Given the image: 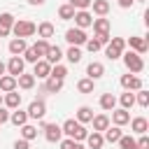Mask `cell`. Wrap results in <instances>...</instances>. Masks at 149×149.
<instances>
[{
  "mask_svg": "<svg viewBox=\"0 0 149 149\" xmlns=\"http://www.w3.org/2000/svg\"><path fill=\"white\" fill-rule=\"evenodd\" d=\"M12 33H14L16 37H30V35H35V33H37V26H35L33 21L19 19V21H14V26H12Z\"/></svg>",
  "mask_w": 149,
  "mask_h": 149,
  "instance_id": "obj_1",
  "label": "cell"
},
{
  "mask_svg": "<svg viewBox=\"0 0 149 149\" xmlns=\"http://www.w3.org/2000/svg\"><path fill=\"white\" fill-rule=\"evenodd\" d=\"M121 56H123V63H126V68H128L130 72H142V70H144V61H142L140 54L126 51V54H121Z\"/></svg>",
  "mask_w": 149,
  "mask_h": 149,
  "instance_id": "obj_2",
  "label": "cell"
},
{
  "mask_svg": "<svg viewBox=\"0 0 149 149\" xmlns=\"http://www.w3.org/2000/svg\"><path fill=\"white\" fill-rule=\"evenodd\" d=\"M65 40H68L72 47H79V44H84L88 37H86V33H84L81 28H70V30L65 33Z\"/></svg>",
  "mask_w": 149,
  "mask_h": 149,
  "instance_id": "obj_3",
  "label": "cell"
},
{
  "mask_svg": "<svg viewBox=\"0 0 149 149\" xmlns=\"http://www.w3.org/2000/svg\"><path fill=\"white\" fill-rule=\"evenodd\" d=\"M44 114H47V105H44V100H42V98L33 100L30 107H28V116H30V119H44Z\"/></svg>",
  "mask_w": 149,
  "mask_h": 149,
  "instance_id": "obj_4",
  "label": "cell"
},
{
  "mask_svg": "<svg viewBox=\"0 0 149 149\" xmlns=\"http://www.w3.org/2000/svg\"><path fill=\"white\" fill-rule=\"evenodd\" d=\"M44 137H47L49 142H61V137H63L61 126H58V123H44Z\"/></svg>",
  "mask_w": 149,
  "mask_h": 149,
  "instance_id": "obj_5",
  "label": "cell"
},
{
  "mask_svg": "<svg viewBox=\"0 0 149 149\" xmlns=\"http://www.w3.org/2000/svg\"><path fill=\"white\" fill-rule=\"evenodd\" d=\"M72 19H74L77 28H81V30H84V28H88V26L93 23V16H91L86 9H79V12H74V16H72Z\"/></svg>",
  "mask_w": 149,
  "mask_h": 149,
  "instance_id": "obj_6",
  "label": "cell"
},
{
  "mask_svg": "<svg viewBox=\"0 0 149 149\" xmlns=\"http://www.w3.org/2000/svg\"><path fill=\"white\" fill-rule=\"evenodd\" d=\"M12 26H14V16L9 12L0 14V37H7L12 33Z\"/></svg>",
  "mask_w": 149,
  "mask_h": 149,
  "instance_id": "obj_7",
  "label": "cell"
},
{
  "mask_svg": "<svg viewBox=\"0 0 149 149\" xmlns=\"http://www.w3.org/2000/svg\"><path fill=\"white\" fill-rule=\"evenodd\" d=\"M121 86L128 88V91H140L142 88V79L140 77H133V74H123L121 77Z\"/></svg>",
  "mask_w": 149,
  "mask_h": 149,
  "instance_id": "obj_8",
  "label": "cell"
},
{
  "mask_svg": "<svg viewBox=\"0 0 149 149\" xmlns=\"http://www.w3.org/2000/svg\"><path fill=\"white\" fill-rule=\"evenodd\" d=\"M7 72H9L12 77H19V74L23 72V58L12 56V58H9V63H7Z\"/></svg>",
  "mask_w": 149,
  "mask_h": 149,
  "instance_id": "obj_9",
  "label": "cell"
},
{
  "mask_svg": "<svg viewBox=\"0 0 149 149\" xmlns=\"http://www.w3.org/2000/svg\"><path fill=\"white\" fill-rule=\"evenodd\" d=\"M33 65H35V70H33V74H35V77H40V79H47V77H49L51 65H49L44 58H40V61H37V63H33Z\"/></svg>",
  "mask_w": 149,
  "mask_h": 149,
  "instance_id": "obj_10",
  "label": "cell"
},
{
  "mask_svg": "<svg viewBox=\"0 0 149 149\" xmlns=\"http://www.w3.org/2000/svg\"><path fill=\"white\" fill-rule=\"evenodd\" d=\"M112 121H114V126H126L128 121H130V114H128V109H112Z\"/></svg>",
  "mask_w": 149,
  "mask_h": 149,
  "instance_id": "obj_11",
  "label": "cell"
},
{
  "mask_svg": "<svg viewBox=\"0 0 149 149\" xmlns=\"http://www.w3.org/2000/svg\"><path fill=\"white\" fill-rule=\"evenodd\" d=\"M128 44H130V49H135V54H140V56L147 54V49H149V44H147L144 37H130Z\"/></svg>",
  "mask_w": 149,
  "mask_h": 149,
  "instance_id": "obj_12",
  "label": "cell"
},
{
  "mask_svg": "<svg viewBox=\"0 0 149 149\" xmlns=\"http://www.w3.org/2000/svg\"><path fill=\"white\" fill-rule=\"evenodd\" d=\"M26 47H28V44H26L23 37H14V40L9 42V54H12V56H21V54L26 51Z\"/></svg>",
  "mask_w": 149,
  "mask_h": 149,
  "instance_id": "obj_13",
  "label": "cell"
},
{
  "mask_svg": "<svg viewBox=\"0 0 149 149\" xmlns=\"http://www.w3.org/2000/svg\"><path fill=\"white\" fill-rule=\"evenodd\" d=\"M63 58V51H61V47H51L49 44V49H47V56H44V61L49 63V65H56L58 61Z\"/></svg>",
  "mask_w": 149,
  "mask_h": 149,
  "instance_id": "obj_14",
  "label": "cell"
},
{
  "mask_svg": "<svg viewBox=\"0 0 149 149\" xmlns=\"http://www.w3.org/2000/svg\"><path fill=\"white\" fill-rule=\"evenodd\" d=\"M86 74H88L91 79H100V77L105 74V65H102V63H98V61H93V63H88Z\"/></svg>",
  "mask_w": 149,
  "mask_h": 149,
  "instance_id": "obj_15",
  "label": "cell"
},
{
  "mask_svg": "<svg viewBox=\"0 0 149 149\" xmlns=\"http://www.w3.org/2000/svg\"><path fill=\"white\" fill-rule=\"evenodd\" d=\"M16 86H19V88H26V91L33 88V86H35V74H26V72H21V74L16 77Z\"/></svg>",
  "mask_w": 149,
  "mask_h": 149,
  "instance_id": "obj_16",
  "label": "cell"
},
{
  "mask_svg": "<svg viewBox=\"0 0 149 149\" xmlns=\"http://www.w3.org/2000/svg\"><path fill=\"white\" fill-rule=\"evenodd\" d=\"M14 88H16V77H12V74H2V77H0V91L9 93V91H14Z\"/></svg>",
  "mask_w": 149,
  "mask_h": 149,
  "instance_id": "obj_17",
  "label": "cell"
},
{
  "mask_svg": "<svg viewBox=\"0 0 149 149\" xmlns=\"http://www.w3.org/2000/svg\"><path fill=\"white\" fill-rule=\"evenodd\" d=\"M19 105H21V93L9 91V93L5 95V107H7V109H16Z\"/></svg>",
  "mask_w": 149,
  "mask_h": 149,
  "instance_id": "obj_18",
  "label": "cell"
},
{
  "mask_svg": "<svg viewBox=\"0 0 149 149\" xmlns=\"http://www.w3.org/2000/svg\"><path fill=\"white\" fill-rule=\"evenodd\" d=\"M91 123H93V130L102 133V130L109 126V116H107V114H98V116H93V119H91Z\"/></svg>",
  "mask_w": 149,
  "mask_h": 149,
  "instance_id": "obj_19",
  "label": "cell"
},
{
  "mask_svg": "<svg viewBox=\"0 0 149 149\" xmlns=\"http://www.w3.org/2000/svg\"><path fill=\"white\" fill-rule=\"evenodd\" d=\"M86 142H88V147H91V149H100V147L105 144V137H102V133L93 130L91 135H86Z\"/></svg>",
  "mask_w": 149,
  "mask_h": 149,
  "instance_id": "obj_20",
  "label": "cell"
},
{
  "mask_svg": "<svg viewBox=\"0 0 149 149\" xmlns=\"http://www.w3.org/2000/svg\"><path fill=\"white\" fill-rule=\"evenodd\" d=\"M93 88H95V79H91V77L77 81V91L79 93H93Z\"/></svg>",
  "mask_w": 149,
  "mask_h": 149,
  "instance_id": "obj_21",
  "label": "cell"
},
{
  "mask_svg": "<svg viewBox=\"0 0 149 149\" xmlns=\"http://www.w3.org/2000/svg\"><path fill=\"white\" fill-rule=\"evenodd\" d=\"M130 128H133L135 133L144 135V133H147V128H149V123H147V119H144V116H135V119L130 121Z\"/></svg>",
  "mask_w": 149,
  "mask_h": 149,
  "instance_id": "obj_22",
  "label": "cell"
},
{
  "mask_svg": "<svg viewBox=\"0 0 149 149\" xmlns=\"http://www.w3.org/2000/svg\"><path fill=\"white\" fill-rule=\"evenodd\" d=\"M91 7H93V14H98V16H105L109 12V2L107 0H91Z\"/></svg>",
  "mask_w": 149,
  "mask_h": 149,
  "instance_id": "obj_23",
  "label": "cell"
},
{
  "mask_svg": "<svg viewBox=\"0 0 149 149\" xmlns=\"http://www.w3.org/2000/svg\"><path fill=\"white\" fill-rule=\"evenodd\" d=\"M61 88H63V79H56V77H47L44 91H49V93H58Z\"/></svg>",
  "mask_w": 149,
  "mask_h": 149,
  "instance_id": "obj_24",
  "label": "cell"
},
{
  "mask_svg": "<svg viewBox=\"0 0 149 149\" xmlns=\"http://www.w3.org/2000/svg\"><path fill=\"white\" fill-rule=\"evenodd\" d=\"M114 105H116V98H114L112 93H102V95H100V107H102L105 112H112Z\"/></svg>",
  "mask_w": 149,
  "mask_h": 149,
  "instance_id": "obj_25",
  "label": "cell"
},
{
  "mask_svg": "<svg viewBox=\"0 0 149 149\" xmlns=\"http://www.w3.org/2000/svg\"><path fill=\"white\" fill-rule=\"evenodd\" d=\"M9 121H12L14 126H23V123L28 121V112H23V109H19V107H16V112H12V114H9Z\"/></svg>",
  "mask_w": 149,
  "mask_h": 149,
  "instance_id": "obj_26",
  "label": "cell"
},
{
  "mask_svg": "<svg viewBox=\"0 0 149 149\" xmlns=\"http://www.w3.org/2000/svg\"><path fill=\"white\" fill-rule=\"evenodd\" d=\"M121 135H123V133H121V126H114V128H109V126H107L102 137H105L107 142H119V137H121Z\"/></svg>",
  "mask_w": 149,
  "mask_h": 149,
  "instance_id": "obj_27",
  "label": "cell"
},
{
  "mask_svg": "<svg viewBox=\"0 0 149 149\" xmlns=\"http://www.w3.org/2000/svg\"><path fill=\"white\" fill-rule=\"evenodd\" d=\"M93 30H95V35L98 33H109V21L105 19V16H100V19H93Z\"/></svg>",
  "mask_w": 149,
  "mask_h": 149,
  "instance_id": "obj_28",
  "label": "cell"
},
{
  "mask_svg": "<svg viewBox=\"0 0 149 149\" xmlns=\"http://www.w3.org/2000/svg\"><path fill=\"white\" fill-rule=\"evenodd\" d=\"M54 23H49V21H44V23H40L37 26V33H40V37L42 40H47V37H54Z\"/></svg>",
  "mask_w": 149,
  "mask_h": 149,
  "instance_id": "obj_29",
  "label": "cell"
},
{
  "mask_svg": "<svg viewBox=\"0 0 149 149\" xmlns=\"http://www.w3.org/2000/svg\"><path fill=\"white\" fill-rule=\"evenodd\" d=\"M91 119H93V109H91V107L84 105V107L77 109V121H79V123H88Z\"/></svg>",
  "mask_w": 149,
  "mask_h": 149,
  "instance_id": "obj_30",
  "label": "cell"
},
{
  "mask_svg": "<svg viewBox=\"0 0 149 149\" xmlns=\"http://www.w3.org/2000/svg\"><path fill=\"white\" fill-rule=\"evenodd\" d=\"M21 137H23V140H28V142H30V140H35V137H37V128H35V126H30V123H23V126H21Z\"/></svg>",
  "mask_w": 149,
  "mask_h": 149,
  "instance_id": "obj_31",
  "label": "cell"
},
{
  "mask_svg": "<svg viewBox=\"0 0 149 149\" xmlns=\"http://www.w3.org/2000/svg\"><path fill=\"white\" fill-rule=\"evenodd\" d=\"M77 128H79V121H74V119H68V121H65V123L61 126V130H63V133H65L68 137H72Z\"/></svg>",
  "mask_w": 149,
  "mask_h": 149,
  "instance_id": "obj_32",
  "label": "cell"
},
{
  "mask_svg": "<svg viewBox=\"0 0 149 149\" xmlns=\"http://www.w3.org/2000/svg\"><path fill=\"white\" fill-rule=\"evenodd\" d=\"M58 16H61L63 21H70V19L74 16V7H72V5H61V7H58Z\"/></svg>",
  "mask_w": 149,
  "mask_h": 149,
  "instance_id": "obj_33",
  "label": "cell"
},
{
  "mask_svg": "<svg viewBox=\"0 0 149 149\" xmlns=\"http://www.w3.org/2000/svg\"><path fill=\"white\" fill-rule=\"evenodd\" d=\"M33 49H35V54H37L40 58H44V56H47V49H49V42H47V40H37V42L33 44Z\"/></svg>",
  "mask_w": 149,
  "mask_h": 149,
  "instance_id": "obj_34",
  "label": "cell"
},
{
  "mask_svg": "<svg viewBox=\"0 0 149 149\" xmlns=\"http://www.w3.org/2000/svg\"><path fill=\"white\" fill-rule=\"evenodd\" d=\"M65 74H68V68L65 65H51V72H49V77H56V79H65Z\"/></svg>",
  "mask_w": 149,
  "mask_h": 149,
  "instance_id": "obj_35",
  "label": "cell"
},
{
  "mask_svg": "<svg viewBox=\"0 0 149 149\" xmlns=\"http://www.w3.org/2000/svg\"><path fill=\"white\" fill-rule=\"evenodd\" d=\"M119 147H121V149H137V142H135L130 135H121V137H119Z\"/></svg>",
  "mask_w": 149,
  "mask_h": 149,
  "instance_id": "obj_36",
  "label": "cell"
},
{
  "mask_svg": "<svg viewBox=\"0 0 149 149\" xmlns=\"http://www.w3.org/2000/svg\"><path fill=\"white\" fill-rule=\"evenodd\" d=\"M133 105H135V93H130V91L128 93H121V107L123 109H130Z\"/></svg>",
  "mask_w": 149,
  "mask_h": 149,
  "instance_id": "obj_37",
  "label": "cell"
},
{
  "mask_svg": "<svg viewBox=\"0 0 149 149\" xmlns=\"http://www.w3.org/2000/svg\"><path fill=\"white\" fill-rule=\"evenodd\" d=\"M65 56H68L70 63H79V61H81V51H79V47H70Z\"/></svg>",
  "mask_w": 149,
  "mask_h": 149,
  "instance_id": "obj_38",
  "label": "cell"
},
{
  "mask_svg": "<svg viewBox=\"0 0 149 149\" xmlns=\"http://www.w3.org/2000/svg\"><path fill=\"white\" fill-rule=\"evenodd\" d=\"M23 61H28V63H37V61H40V56L35 54V49H33V47H26V51H23Z\"/></svg>",
  "mask_w": 149,
  "mask_h": 149,
  "instance_id": "obj_39",
  "label": "cell"
},
{
  "mask_svg": "<svg viewBox=\"0 0 149 149\" xmlns=\"http://www.w3.org/2000/svg\"><path fill=\"white\" fill-rule=\"evenodd\" d=\"M61 149H84L79 142H74L72 137H65V140H61Z\"/></svg>",
  "mask_w": 149,
  "mask_h": 149,
  "instance_id": "obj_40",
  "label": "cell"
},
{
  "mask_svg": "<svg viewBox=\"0 0 149 149\" xmlns=\"http://www.w3.org/2000/svg\"><path fill=\"white\" fill-rule=\"evenodd\" d=\"M135 100L140 102V107H147V105H149V93L140 88V91H137V95H135Z\"/></svg>",
  "mask_w": 149,
  "mask_h": 149,
  "instance_id": "obj_41",
  "label": "cell"
},
{
  "mask_svg": "<svg viewBox=\"0 0 149 149\" xmlns=\"http://www.w3.org/2000/svg\"><path fill=\"white\" fill-rule=\"evenodd\" d=\"M86 135H88V130H86V128H84V126L79 123V128L74 130V135H72V140H74V142H81V140H86Z\"/></svg>",
  "mask_w": 149,
  "mask_h": 149,
  "instance_id": "obj_42",
  "label": "cell"
},
{
  "mask_svg": "<svg viewBox=\"0 0 149 149\" xmlns=\"http://www.w3.org/2000/svg\"><path fill=\"white\" fill-rule=\"evenodd\" d=\"M109 40H112L109 44H112L114 49H119V51L123 54V49H126V40H123V37H109Z\"/></svg>",
  "mask_w": 149,
  "mask_h": 149,
  "instance_id": "obj_43",
  "label": "cell"
},
{
  "mask_svg": "<svg viewBox=\"0 0 149 149\" xmlns=\"http://www.w3.org/2000/svg\"><path fill=\"white\" fill-rule=\"evenodd\" d=\"M105 56H107L109 61H116V58L121 56V51H119V49H114L112 44H107V49H105Z\"/></svg>",
  "mask_w": 149,
  "mask_h": 149,
  "instance_id": "obj_44",
  "label": "cell"
},
{
  "mask_svg": "<svg viewBox=\"0 0 149 149\" xmlns=\"http://www.w3.org/2000/svg\"><path fill=\"white\" fill-rule=\"evenodd\" d=\"M68 5H72L74 9H86L91 7V0H68Z\"/></svg>",
  "mask_w": 149,
  "mask_h": 149,
  "instance_id": "obj_45",
  "label": "cell"
},
{
  "mask_svg": "<svg viewBox=\"0 0 149 149\" xmlns=\"http://www.w3.org/2000/svg\"><path fill=\"white\" fill-rule=\"evenodd\" d=\"M84 44H86V49H88V51H91V54H95V51H98V49H100V47H102V44H100V42H98V40H86V42H84Z\"/></svg>",
  "mask_w": 149,
  "mask_h": 149,
  "instance_id": "obj_46",
  "label": "cell"
},
{
  "mask_svg": "<svg viewBox=\"0 0 149 149\" xmlns=\"http://www.w3.org/2000/svg\"><path fill=\"white\" fill-rule=\"evenodd\" d=\"M137 149H149V137H147V135H142V137L137 140Z\"/></svg>",
  "mask_w": 149,
  "mask_h": 149,
  "instance_id": "obj_47",
  "label": "cell"
},
{
  "mask_svg": "<svg viewBox=\"0 0 149 149\" xmlns=\"http://www.w3.org/2000/svg\"><path fill=\"white\" fill-rule=\"evenodd\" d=\"M95 40H98L100 44H107V42H109V33H98V35H95Z\"/></svg>",
  "mask_w": 149,
  "mask_h": 149,
  "instance_id": "obj_48",
  "label": "cell"
},
{
  "mask_svg": "<svg viewBox=\"0 0 149 149\" xmlns=\"http://www.w3.org/2000/svg\"><path fill=\"white\" fill-rule=\"evenodd\" d=\"M14 149H30V147H28V140H23V137L16 140V142H14Z\"/></svg>",
  "mask_w": 149,
  "mask_h": 149,
  "instance_id": "obj_49",
  "label": "cell"
},
{
  "mask_svg": "<svg viewBox=\"0 0 149 149\" xmlns=\"http://www.w3.org/2000/svg\"><path fill=\"white\" fill-rule=\"evenodd\" d=\"M7 119H9V112H7V107H0V126H2Z\"/></svg>",
  "mask_w": 149,
  "mask_h": 149,
  "instance_id": "obj_50",
  "label": "cell"
},
{
  "mask_svg": "<svg viewBox=\"0 0 149 149\" xmlns=\"http://www.w3.org/2000/svg\"><path fill=\"white\" fill-rule=\"evenodd\" d=\"M133 2H135V0H119V5H121V7H123V9H128V7H130V5H133Z\"/></svg>",
  "mask_w": 149,
  "mask_h": 149,
  "instance_id": "obj_51",
  "label": "cell"
},
{
  "mask_svg": "<svg viewBox=\"0 0 149 149\" xmlns=\"http://www.w3.org/2000/svg\"><path fill=\"white\" fill-rule=\"evenodd\" d=\"M5 72H7V65H5V63H2V61H0V77H2V74H5Z\"/></svg>",
  "mask_w": 149,
  "mask_h": 149,
  "instance_id": "obj_52",
  "label": "cell"
},
{
  "mask_svg": "<svg viewBox=\"0 0 149 149\" xmlns=\"http://www.w3.org/2000/svg\"><path fill=\"white\" fill-rule=\"evenodd\" d=\"M30 5H44V0H28Z\"/></svg>",
  "mask_w": 149,
  "mask_h": 149,
  "instance_id": "obj_53",
  "label": "cell"
},
{
  "mask_svg": "<svg viewBox=\"0 0 149 149\" xmlns=\"http://www.w3.org/2000/svg\"><path fill=\"white\" fill-rule=\"evenodd\" d=\"M0 102H2V95H0Z\"/></svg>",
  "mask_w": 149,
  "mask_h": 149,
  "instance_id": "obj_54",
  "label": "cell"
}]
</instances>
